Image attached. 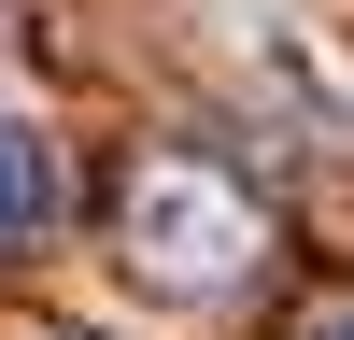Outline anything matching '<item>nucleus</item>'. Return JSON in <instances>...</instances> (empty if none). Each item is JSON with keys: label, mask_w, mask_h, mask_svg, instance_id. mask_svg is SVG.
I'll return each mask as SVG.
<instances>
[{"label": "nucleus", "mask_w": 354, "mask_h": 340, "mask_svg": "<svg viewBox=\"0 0 354 340\" xmlns=\"http://www.w3.org/2000/svg\"><path fill=\"white\" fill-rule=\"evenodd\" d=\"M128 255H142L156 283H185V298H198V283H227V270L255 255V213H241V198L213 185V170L156 156V170L128 185Z\"/></svg>", "instance_id": "obj_1"}, {"label": "nucleus", "mask_w": 354, "mask_h": 340, "mask_svg": "<svg viewBox=\"0 0 354 340\" xmlns=\"http://www.w3.org/2000/svg\"><path fill=\"white\" fill-rule=\"evenodd\" d=\"M43 213H57V156H43V128L0 113V227H43Z\"/></svg>", "instance_id": "obj_2"}, {"label": "nucleus", "mask_w": 354, "mask_h": 340, "mask_svg": "<svg viewBox=\"0 0 354 340\" xmlns=\"http://www.w3.org/2000/svg\"><path fill=\"white\" fill-rule=\"evenodd\" d=\"M312 340H354V312H326V326H312Z\"/></svg>", "instance_id": "obj_3"}]
</instances>
